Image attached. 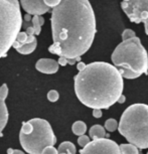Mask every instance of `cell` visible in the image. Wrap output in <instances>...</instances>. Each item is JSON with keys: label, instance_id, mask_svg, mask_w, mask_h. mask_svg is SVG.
I'll return each instance as SVG.
<instances>
[{"label": "cell", "instance_id": "cell-1", "mask_svg": "<svg viewBox=\"0 0 148 154\" xmlns=\"http://www.w3.org/2000/svg\"><path fill=\"white\" fill-rule=\"evenodd\" d=\"M53 45L48 51L59 57H82L93 45L96 17L89 0H62L51 12Z\"/></svg>", "mask_w": 148, "mask_h": 154}, {"label": "cell", "instance_id": "cell-2", "mask_svg": "<svg viewBox=\"0 0 148 154\" xmlns=\"http://www.w3.org/2000/svg\"><path fill=\"white\" fill-rule=\"evenodd\" d=\"M74 82L79 101L91 109H109L117 103L124 89L118 69L104 62L86 65L75 75Z\"/></svg>", "mask_w": 148, "mask_h": 154}, {"label": "cell", "instance_id": "cell-3", "mask_svg": "<svg viewBox=\"0 0 148 154\" xmlns=\"http://www.w3.org/2000/svg\"><path fill=\"white\" fill-rule=\"evenodd\" d=\"M119 133L139 149L148 148V105L133 104L121 116Z\"/></svg>", "mask_w": 148, "mask_h": 154}, {"label": "cell", "instance_id": "cell-4", "mask_svg": "<svg viewBox=\"0 0 148 154\" xmlns=\"http://www.w3.org/2000/svg\"><path fill=\"white\" fill-rule=\"evenodd\" d=\"M19 141L28 154H42L46 146H54L57 143V137L48 121L33 118L22 123Z\"/></svg>", "mask_w": 148, "mask_h": 154}, {"label": "cell", "instance_id": "cell-5", "mask_svg": "<svg viewBox=\"0 0 148 154\" xmlns=\"http://www.w3.org/2000/svg\"><path fill=\"white\" fill-rule=\"evenodd\" d=\"M111 60L116 68L131 69L140 75L148 72V54L137 36L119 43L113 51Z\"/></svg>", "mask_w": 148, "mask_h": 154}, {"label": "cell", "instance_id": "cell-6", "mask_svg": "<svg viewBox=\"0 0 148 154\" xmlns=\"http://www.w3.org/2000/svg\"><path fill=\"white\" fill-rule=\"evenodd\" d=\"M22 26L18 0H0V59L12 48Z\"/></svg>", "mask_w": 148, "mask_h": 154}, {"label": "cell", "instance_id": "cell-7", "mask_svg": "<svg viewBox=\"0 0 148 154\" xmlns=\"http://www.w3.org/2000/svg\"><path fill=\"white\" fill-rule=\"evenodd\" d=\"M121 8L131 22L144 23L148 35V0H122Z\"/></svg>", "mask_w": 148, "mask_h": 154}, {"label": "cell", "instance_id": "cell-8", "mask_svg": "<svg viewBox=\"0 0 148 154\" xmlns=\"http://www.w3.org/2000/svg\"><path fill=\"white\" fill-rule=\"evenodd\" d=\"M80 154H122L120 147L115 141L108 138H100L90 141L83 149H81Z\"/></svg>", "mask_w": 148, "mask_h": 154}, {"label": "cell", "instance_id": "cell-9", "mask_svg": "<svg viewBox=\"0 0 148 154\" xmlns=\"http://www.w3.org/2000/svg\"><path fill=\"white\" fill-rule=\"evenodd\" d=\"M20 5L30 15H42L51 9L45 4L43 0H20Z\"/></svg>", "mask_w": 148, "mask_h": 154}, {"label": "cell", "instance_id": "cell-10", "mask_svg": "<svg viewBox=\"0 0 148 154\" xmlns=\"http://www.w3.org/2000/svg\"><path fill=\"white\" fill-rule=\"evenodd\" d=\"M8 96V87L6 84H3L0 87V137L2 135V131L6 126L8 122V109L5 104Z\"/></svg>", "mask_w": 148, "mask_h": 154}, {"label": "cell", "instance_id": "cell-11", "mask_svg": "<svg viewBox=\"0 0 148 154\" xmlns=\"http://www.w3.org/2000/svg\"><path fill=\"white\" fill-rule=\"evenodd\" d=\"M60 65L57 60L53 59H40L35 63V69L42 74H56L59 71Z\"/></svg>", "mask_w": 148, "mask_h": 154}, {"label": "cell", "instance_id": "cell-12", "mask_svg": "<svg viewBox=\"0 0 148 154\" xmlns=\"http://www.w3.org/2000/svg\"><path fill=\"white\" fill-rule=\"evenodd\" d=\"M35 39H36L35 36L28 35V34L26 33V31H22V32H19L18 34H17L16 39H15V42H13L12 48H14L16 49L17 48L25 45V43H31Z\"/></svg>", "mask_w": 148, "mask_h": 154}, {"label": "cell", "instance_id": "cell-13", "mask_svg": "<svg viewBox=\"0 0 148 154\" xmlns=\"http://www.w3.org/2000/svg\"><path fill=\"white\" fill-rule=\"evenodd\" d=\"M89 134H90V137H91L92 140L109 137V134H106L105 128L102 127L99 124H96V125H94V126H92L91 128H90Z\"/></svg>", "mask_w": 148, "mask_h": 154}, {"label": "cell", "instance_id": "cell-14", "mask_svg": "<svg viewBox=\"0 0 148 154\" xmlns=\"http://www.w3.org/2000/svg\"><path fill=\"white\" fill-rule=\"evenodd\" d=\"M57 152L59 153H66V154H76L77 152V148L72 142L65 141L63 143H60V145L57 148Z\"/></svg>", "mask_w": 148, "mask_h": 154}, {"label": "cell", "instance_id": "cell-15", "mask_svg": "<svg viewBox=\"0 0 148 154\" xmlns=\"http://www.w3.org/2000/svg\"><path fill=\"white\" fill-rule=\"evenodd\" d=\"M36 46H37V40L35 39L31 43H25V45L17 48L16 51H18V53L21 54H30L31 53H33V51H35Z\"/></svg>", "mask_w": 148, "mask_h": 154}, {"label": "cell", "instance_id": "cell-16", "mask_svg": "<svg viewBox=\"0 0 148 154\" xmlns=\"http://www.w3.org/2000/svg\"><path fill=\"white\" fill-rule=\"evenodd\" d=\"M45 23V19L42 15H33L31 17V25L34 28V32H35V35H39L40 34V31H42V26Z\"/></svg>", "mask_w": 148, "mask_h": 154}, {"label": "cell", "instance_id": "cell-17", "mask_svg": "<svg viewBox=\"0 0 148 154\" xmlns=\"http://www.w3.org/2000/svg\"><path fill=\"white\" fill-rule=\"evenodd\" d=\"M72 133L75 135H78V136H81L83 134H85L86 131H87V125L84 123L83 121H77L72 124Z\"/></svg>", "mask_w": 148, "mask_h": 154}, {"label": "cell", "instance_id": "cell-18", "mask_svg": "<svg viewBox=\"0 0 148 154\" xmlns=\"http://www.w3.org/2000/svg\"><path fill=\"white\" fill-rule=\"evenodd\" d=\"M119 147L122 154H139V148L134 144H121Z\"/></svg>", "mask_w": 148, "mask_h": 154}, {"label": "cell", "instance_id": "cell-19", "mask_svg": "<svg viewBox=\"0 0 148 154\" xmlns=\"http://www.w3.org/2000/svg\"><path fill=\"white\" fill-rule=\"evenodd\" d=\"M119 72L121 74V75L125 79H137V78L140 77V75L136 74L131 69H125V68H117Z\"/></svg>", "mask_w": 148, "mask_h": 154}, {"label": "cell", "instance_id": "cell-20", "mask_svg": "<svg viewBox=\"0 0 148 154\" xmlns=\"http://www.w3.org/2000/svg\"><path fill=\"white\" fill-rule=\"evenodd\" d=\"M105 129L109 132H114L116 129H118V123L115 119H108L105 122Z\"/></svg>", "mask_w": 148, "mask_h": 154}, {"label": "cell", "instance_id": "cell-21", "mask_svg": "<svg viewBox=\"0 0 148 154\" xmlns=\"http://www.w3.org/2000/svg\"><path fill=\"white\" fill-rule=\"evenodd\" d=\"M136 36V33L134 30L132 29H125L122 33V42L123 40H127V39H130V38H133V37Z\"/></svg>", "mask_w": 148, "mask_h": 154}, {"label": "cell", "instance_id": "cell-22", "mask_svg": "<svg viewBox=\"0 0 148 154\" xmlns=\"http://www.w3.org/2000/svg\"><path fill=\"white\" fill-rule=\"evenodd\" d=\"M59 98H60V94L56 91V90H51V91L48 93V100L49 102L54 103V102H57L59 100Z\"/></svg>", "mask_w": 148, "mask_h": 154}, {"label": "cell", "instance_id": "cell-23", "mask_svg": "<svg viewBox=\"0 0 148 154\" xmlns=\"http://www.w3.org/2000/svg\"><path fill=\"white\" fill-rule=\"evenodd\" d=\"M78 143H79L81 147H85L87 144L90 143V137L85 134L81 135L79 136V139H78Z\"/></svg>", "mask_w": 148, "mask_h": 154}, {"label": "cell", "instance_id": "cell-24", "mask_svg": "<svg viewBox=\"0 0 148 154\" xmlns=\"http://www.w3.org/2000/svg\"><path fill=\"white\" fill-rule=\"evenodd\" d=\"M43 2L49 8H54L62 2V0H43Z\"/></svg>", "mask_w": 148, "mask_h": 154}, {"label": "cell", "instance_id": "cell-25", "mask_svg": "<svg viewBox=\"0 0 148 154\" xmlns=\"http://www.w3.org/2000/svg\"><path fill=\"white\" fill-rule=\"evenodd\" d=\"M42 154H59V152H57V148H54V146H46Z\"/></svg>", "mask_w": 148, "mask_h": 154}, {"label": "cell", "instance_id": "cell-26", "mask_svg": "<svg viewBox=\"0 0 148 154\" xmlns=\"http://www.w3.org/2000/svg\"><path fill=\"white\" fill-rule=\"evenodd\" d=\"M102 115H103V113L101 109H93V116H94L95 118H101Z\"/></svg>", "mask_w": 148, "mask_h": 154}, {"label": "cell", "instance_id": "cell-27", "mask_svg": "<svg viewBox=\"0 0 148 154\" xmlns=\"http://www.w3.org/2000/svg\"><path fill=\"white\" fill-rule=\"evenodd\" d=\"M7 154H24V152H22L21 150H17V149H12V148H9V149H7Z\"/></svg>", "mask_w": 148, "mask_h": 154}, {"label": "cell", "instance_id": "cell-28", "mask_svg": "<svg viewBox=\"0 0 148 154\" xmlns=\"http://www.w3.org/2000/svg\"><path fill=\"white\" fill-rule=\"evenodd\" d=\"M125 101H126V98H125V96H124L123 94H122L120 97H119V99H118V103L119 104H123V103H125Z\"/></svg>", "mask_w": 148, "mask_h": 154}, {"label": "cell", "instance_id": "cell-29", "mask_svg": "<svg viewBox=\"0 0 148 154\" xmlns=\"http://www.w3.org/2000/svg\"><path fill=\"white\" fill-rule=\"evenodd\" d=\"M85 66H86V65L83 62H79V63H78V65H77V69H79V71H81V69H83Z\"/></svg>", "mask_w": 148, "mask_h": 154}, {"label": "cell", "instance_id": "cell-30", "mask_svg": "<svg viewBox=\"0 0 148 154\" xmlns=\"http://www.w3.org/2000/svg\"><path fill=\"white\" fill-rule=\"evenodd\" d=\"M59 154H66V153H59Z\"/></svg>", "mask_w": 148, "mask_h": 154}, {"label": "cell", "instance_id": "cell-31", "mask_svg": "<svg viewBox=\"0 0 148 154\" xmlns=\"http://www.w3.org/2000/svg\"><path fill=\"white\" fill-rule=\"evenodd\" d=\"M139 154H142V153H141V152H139Z\"/></svg>", "mask_w": 148, "mask_h": 154}, {"label": "cell", "instance_id": "cell-32", "mask_svg": "<svg viewBox=\"0 0 148 154\" xmlns=\"http://www.w3.org/2000/svg\"><path fill=\"white\" fill-rule=\"evenodd\" d=\"M147 154H148V152H147Z\"/></svg>", "mask_w": 148, "mask_h": 154}]
</instances>
